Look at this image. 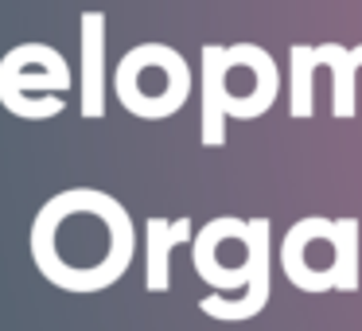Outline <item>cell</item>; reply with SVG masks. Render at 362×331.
Here are the masks:
<instances>
[{
	"label": "cell",
	"instance_id": "obj_1",
	"mask_svg": "<svg viewBox=\"0 0 362 331\" xmlns=\"http://www.w3.org/2000/svg\"><path fill=\"white\" fill-rule=\"evenodd\" d=\"M32 261L63 292H102L133 265L136 230L129 211L98 187H71L40 207Z\"/></svg>",
	"mask_w": 362,
	"mask_h": 331
},
{
	"label": "cell",
	"instance_id": "obj_2",
	"mask_svg": "<svg viewBox=\"0 0 362 331\" xmlns=\"http://www.w3.org/2000/svg\"><path fill=\"white\" fill-rule=\"evenodd\" d=\"M281 265L300 292H354L358 219H323V214L296 219L281 242Z\"/></svg>",
	"mask_w": 362,
	"mask_h": 331
},
{
	"label": "cell",
	"instance_id": "obj_3",
	"mask_svg": "<svg viewBox=\"0 0 362 331\" xmlns=\"http://www.w3.org/2000/svg\"><path fill=\"white\" fill-rule=\"evenodd\" d=\"M191 261L214 292L245 289L257 277V269L273 261V222L218 214L203 230H195Z\"/></svg>",
	"mask_w": 362,
	"mask_h": 331
},
{
	"label": "cell",
	"instance_id": "obj_4",
	"mask_svg": "<svg viewBox=\"0 0 362 331\" xmlns=\"http://www.w3.org/2000/svg\"><path fill=\"white\" fill-rule=\"evenodd\" d=\"M113 94L133 117L164 121L191 98V66L168 43H136L117 59Z\"/></svg>",
	"mask_w": 362,
	"mask_h": 331
},
{
	"label": "cell",
	"instance_id": "obj_5",
	"mask_svg": "<svg viewBox=\"0 0 362 331\" xmlns=\"http://www.w3.org/2000/svg\"><path fill=\"white\" fill-rule=\"evenodd\" d=\"M281 94V71L273 55L257 43H230L226 47V113L238 121H253L273 110Z\"/></svg>",
	"mask_w": 362,
	"mask_h": 331
},
{
	"label": "cell",
	"instance_id": "obj_6",
	"mask_svg": "<svg viewBox=\"0 0 362 331\" xmlns=\"http://www.w3.org/2000/svg\"><path fill=\"white\" fill-rule=\"evenodd\" d=\"M71 82V63L51 43H20L0 59V105L24 94H66Z\"/></svg>",
	"mask_w": 362,
	"mask_h": 331
},
{
	"label": "cell",
	"instance_id": "obj_7",
	"mask_svg": "<svg viewBox=\"0 0 362 331\" xmlns=\"http://www.w3.org/2000/svg\"><path fill=\"white\" fill-rule=\"evenodd\" d=\"M195 242L191 219H148L144 222V289L152 296L172 289V250Z\"/></svg>",
	"mask_w": 362,
	"mask_h": 331
},
{
	"label": "cell",
	"instance_id": "obj_8",
	"mask_svg": "<svg viewBox=\"0 0 362 331\" xmlns=\"http://www.w3.org/2000/svg\"><path fill=\"white\" fill-rule=\"evenodd\" d=\"M82 40V117H105V12L90 8L78 20Z\"/></svg>",
	"mask_w": 362,
	"mask_h": 331
},
{
	"label": "cell",
	"instance_id": "obj_9",
	"mask_svg": "<svg viewBox=\"0 0 362 331\" xmlns=\"http://www.w3.org/2000/svg\"><path fill=\"white\" fill-rule=\"evenodd\" d=\"M203 144L222 149L226 144V47L206 43L203 47Z\"/></svg>",
	"mask_w": 362,
	"mask_h": 331
},
{
	"label": "cell",
	"instance_id": "obj_10",
	"mask_svg": "<svg viewBox=\"0 0 362 331\" xmlns=\"http://www.w3.org/2000/svg\"><path fill=\"white\" fill-rule=\"evenodd\" d=\"M320 66L331 71V113L339 121L354 117V86H358V71H362V55L358 47H343V43H320L315 47Z\"/></svg>",
	"mask_w": 362,
	"mask_h": 331
},
{
	"label": "cell",
	"instance_id": "obj_11",
	"mask_svg": "<svg viewBox=\"0 0 362 331\" xmlns=\"http://www.w3.org/2000/svg\"><path fill=\"white\" fill-rule=\"evenodd\" d=\"M315 71H320L315 47L292 43L288 47V113L296 121H308L315 113Z\"/></svg>",
	"mask_w": 362,
	"mask_h": 331
},
{
	"label": "cell",
	"instance_id": "obj_12",
	"mask_svg": "<svg viewBox=\"0 0 362 331\" xmlns=\"http://www.w3.org/2000/svg\"><path fill=\"white\" fill-rule=\"evenodd\" d=\"M358 47H362V43H358Z\"/></svg>",
	"mask_w": 362,
	"mask_h": 331
}]
</instances>
